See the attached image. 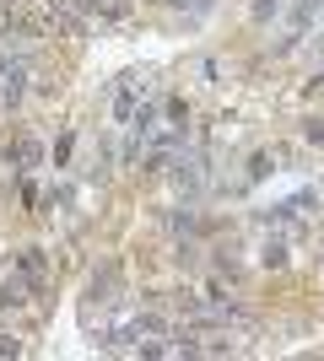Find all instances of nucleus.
Instances as JSON below:
<instances>
[{
  "mask_svg": "<svg viewBox=\"0 0 324 361\" xmlns=\"http://www.w3.org/2000/svg\"><path fill=\"white\" fill-rule=\"evenodd\" d=\"M168 178H173V189H179L184 200H200L205 183H211V162L195 157V151H179V157L168 162Z\"/></svg>",
  "mask_w": 324,
  "mask_h": 361,
  "instance_id": "nucleus-1",
  "label": "nucleus"
},
{
  "mask_svg": "<svg viewBox=\"0 0 324 361\" xmlns=\"http://www.w3.org/2000/svg\"><path fill=\"white\" fill-rule=\"evenodd\" d=\"M157 92V81L146 71H130V75H119V81H114V124H130V114H136L140 103H146V97H152Z\"/></svg>",
  "mask_w": 324,
  "mask_h": 361,
  "instance_id": "nucleus-2",
  "label": "nucleus"
},
{
  "mask_svg": "<svg viewBox=\"0 0 324 361\" xmlns=\"http://www.w3.org/2000/svg\"><path fill=\"white\" fill-rule=\"evenodd\" d=\"M28 75H32V60H28V54H0V108H16V103H22Z\"/></svg>",
  "mask_w": 324,
  "mask_h": 361,
  "instance_id": "nucleus-3",
  "label": "nucleus"
},
{
  "mask_svg": "<svg viewBox=\"0 0 324 361\" xmlns=\"http://www.w3.org/2000/svg\"><path fill=\"white\" fill-rule=\"evenodd\" d=\"M44 162H49V151H44L38 135H16L11 146H6V167H11V173H32V167H44Z\"/></svg>",
  "mask_w": 324,
  "mask_h": 361,
  "instance_id": "nucleus-4",
  "label": "nucleus"
},
{
  "mask_svg": "<svg viewBox=\"0 0 324 361\" xmlns=\"http://www.w3.org/2000/svg\"><path fill=\"white\" fill-rule=\"evenodd\" d=\"M287 248H292V243H287V232H281V226H265V238L254 243V264H265V270H281V264H287Z\"/></svg>",
  "mask_w": 324,
  "mask_h": 361,
  "instance_id": "nucleus-5",
  "label": "nucleus"
},
{
  "mask_svg": "<svg viewBox=\"0 0 324 361\" xmlns=\"http://www.w3.org/2000/svg\"><path fill=\"white\" fill-rule=\"evenodd\" d=\"M87 302H97V307L119 302V264H103V270L92 275V286H87Z\"/></svg>",
  "mask_w": 324,
  "mask_h": 361,
  "instance_id": "nucleus-6",
  "label": "nucleus"
},
{
  "mask_svg": "<svg viewBox=\"0 0 324 361\" xmlns=\"http://www.w3.org/2000/svg\"><path fill=\"white\" fill-rule=\"evenodd\" d=\"M16 275H22L32 291H44V248H22V254H16Z\"/></svg>",
  "mask_w": 324,
  "mask_h": 361,
  "instance_id": "nucleus-7",
  "label": "nucleus"
},
{
  "mask_svg": "<svg viewBox=\"0 0 324 361\" xmlns=\"http://www.w3.org/2000/svg\"><path fill=\"white\" fill-rule=\"evenodd\" d=\"M28 291H32V286L11 270L6 281H0V313H6V307H22V302H28Z\"/></svg>",
  "mask_w": 324,
  "mask_h": 361,
  "instance_id": "nucleus-8",
  "label": "nucleus"
},
{
  "mask_svg": "<svg viewBox=\"0 0 324 361\" xmlns=\"http://www.w3.org/2000/svg\"><path fill=\"white\" fill-rule=\"evenodd\" d=\"M71 200H76V189H71V178H60L54 189H49V211H65Z\"/></svg>",
  "mask_w": 324,
  "mask_h": 361,
  "instance_id": "nucleus-9",
  "label": "nucleus"
},
{
  "mask_svg": "<svg viewBox=\"0 0 324 361\" xmlns=\"http://www.w3.org/2000/svg\"><path fill=\"white\" fill-rule=\"evenodd\" d=\"M168 226H173V232H195V226H200V216H195V211H173Z\"/></svg>",
  "mask_w": 324,
  "mask_h": 361,
  "instance_id": "nucleus-10",
  "label": "nucleus"
},
{
  "mask_svg": "<svg viewBox=\"0 0 324 361\" xmlns=\"http://www.w3.org/2000/svg\"><path fill=\"white\" fill-rule=\"evenodd\" d=\"M0 356H22V340H16V334H6V329H0Z\"/></svg>",
  "mask_w": 324,
  "mask_h": 361,
  "instance_id": "nucleus-11",
  "label": "nucleus"
},
{
  "mask_svg": "<svg viewBox=\"0 0 324 361\" xmlns=\"http://www.w3.org/2000/svg\"><path fill=\"white\" fill-rule=\"evenodd\" d=\"M71 146H76V135H60V146H54V167H65V157H71Z\"/></svg>",
  "mask_w": 324,
  "mask_h": 361,
  "instance_id": "nucleus-12",
  "label": "nucleus"
},
{
  "mask_svg": "<svg viewBox=\"0 0 324 361\" xmlns=\"http://www.w3.org/2000/svg\"><path fill=\"white\" fill-rule=\"evenodd\" d=\"M303 135H308L313 146H319V140H324V119H308V124H303Z\"/></svg>",
  "mask_w": 324,
  "mask_h": 361,
  "instance_id": "nucleus-13",
  "label": "nucleus"
},
{
  "mask_svg": "<svg viewBox=\"0 0 324 361\" xmlns=\"http://www.w3.org/2000/svg\"><path fill=\"white\" fill-rule=\"evenodd\" d=\"M195 71H200V81H205V87H216V60H200Z\"/></svg>",
  "mask_w": 324,
  "mask_h": 361,
  "instance_id": "nucleus-14",
  "label": "nucleus"
},
{
  "mask_svg": "<svg viewBox=\"0 0 324 361\" xmlns=\"http://www.w3.org/2000/svg\"><path fill=\"white\" fill-rule=\"evenodd\" d=\"M313 54H319V60H324V27H319V38H313Z\"/></svg>",
  "mask_w": 324,
  "mask_h": 361,
  "instance_id": "nucleus-15",
  "label": "nucleus"
}]
</instances>
